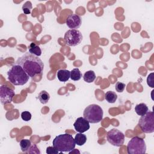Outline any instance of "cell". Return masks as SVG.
I'll return each mask as SVG.
<instances>
[{
	"mask_svg": "<svg viewBox=\"0 0 154 154\" xmlns=\"http://www.w3.org/2000/svg\"><path fill=\"white\" fill-rule=\"evenodd\" d=\"M82 78V73L78 68H75L70 71V78L72 80L77 81Z\"/></svg>",
	"mask_w": 154,
	"mask_h": 154,
	"instance_id": "cell-20",
	"label": "cell"
},
{
	"mask_svg": "<svg viewBox=\"0 0 154 154\" xmlns=\"http://www.w3.org/2000/svg\"><path fill=\"white\" fill-rule=\"evenodd\" d=\"M14 64L20 66L25 72L32 78L36 75H42L44 69V64L38 57L26 53L18 58Z\"/></svg>",
	"mask_w": 154,
	"mask_h": 154,
	"instance_id": "cell-1",
	"label": "cell"
},
{
	"mask_svg": "<svg viewBox=\"0 0 154 154\" xmlns=\"http://www.w3.org/2000/svg\"><path fill=\"white\" fill-rule=\"evenodd\" d=\"M14 95V91L5 85H2L0 87V100L2 104L11 103Z\"/></svg>",
	"mask_w": 154,
	"mask_h": 154,
	"instance_id": "cell-9",
	"label": "cell"
},
{
	"mask_svg": "<svg viewBox=\"0 0 154 154\" xmlns=\"http://www.w3.org/2000/svg\"><path fill=\"white\" fill-rule=\"evenodd\" d=\"M127 151L129 154H144L146 152L144 140L139 137H134L128 142Z\"/></svg>",
	"mask_w": 154,
	"mask_h": 154,
	"instance_id": "cell-5",
	"label": "cell"
},
{
	"mask_svg": "<svg viewBox=\"0 0 154 154\" xmlns=\"http://www.w3.org/2000/svg\"><path fill=\"white\" fill-rule=\"evenodd\" d=\"M20 147L23 152H26L31 146V142L29 140L23 139L20 141Z\"/></svg>",
	"mask_w": 154,
	"mask_h": 154,
	"instance_id": "cell-19",
	"label": "cell"
},
{
	"mask_svg": "<svg viewBox=\"0 0 154 154\" xmlns=\"http://www.w3.org/2000/svg\"><path fill=\"white\" fill-rule=\"evenodd\" d=\"M37 97L42 103L46 104L49 100L50 95L46 91L42 90L38 93Z\"/></svg>",
	"mask_w": 154,
	"mask_h": 154,
	"instance_id": "cell-16",
	"label": "cell"
},
{
	"mask_svg": "<svg viewBox=\"0 0 154 154\" xmlns=\"http://www.w3.org/2000/svg\"><path fill=\"white\" fill-rule=\"evenodd\" d=\"M103 110L96 104H91L87 106L83 112V117L90 123H97L103 119Z\"/></svg>",
	"mask_w": 154,
	"mask_h": 154,
	"instance_id": "cell-4",
	"label": "cell"
},
{
	"mask_svg": "<svg viewBox=\"0 0 154 154\" xmlns=\"http://www.w3.org/2000/svg\"><path fill=\"white\" fill-rule=\"evenodd\" d=\"M21 118L25 122H28L31 120V114L29 111H23L21 113Z\"/></svg>",
	"mask_w": 154,
	"mask_h": 154,
	"instance_id": "cell-23",
	"label": "cell"
},
{
	"mask_svg": "<svg viewBox=\"0 0 154 154\" xmlns=\"http://www.w3.org/2000/svg\"><path fill=\"white\" fill-rule=\"evenodd\" d=\"M64 38L67 45L76 46L81 43L83 37L78 29H69L66 32Z\"/></svg>",
	"mask_w": 154,
	"mask_h": 154,
	"instance_id": "cell-7",
	"label": "cell"
},
{
	"mask_svg": "<svg viewBox=\"0 0 154 154\" xmlns=\"http://www.w3.org/2000/svg\"><path fill=\"white\" fill-rule=\"evenodd\" d=\"M106 139L112 146L120 147L124 143L125 135L119 130L114 128L107 132Z\"/></svg>",
	"mask_w": 154,
	"mask_h": 154,
	"instance_id": "cell-8",
	"label": "cell"
},
{
	"mask_svg": "<svg viewBox=\"0 0 154 154\" xmlns=\"http://www.w3.org/2000/svg\"><path fill=\"white\" fill-rule=\"evenodd\" d=\"M57 76L61 82H66L70 78V71L66 69H60L57 73Z\"/></svg>",
	"mask_w": 154,
	"mask_h": 154,
	"instance_id": "cell-12",
	"label": "cell"
},
{
	"mask_svg": "<svg viewBox=\"0 0 154 154\" xmlns=\"http://www.w3.org/2000/svg\"><path fill=\"white\" fill-rule=\"evenodd\" d=\"M46 153L48 154H58L59 153V151L55 148L54 146H49L46 148Z\"/></svg>",
	"mask_w": 154,
	"mask_h": 154,
	"instance_id": "cell-25",
	"label": "cell"
},
{
	"mask_svg": "<svg viewBox=\"0 0 154 154\" xmlns=\"http://www.w3.org/2000/svg\"><path fill=\"white\" fill-rule=\"evenodd\" d=\"M125 87H126V84L125 83H123L122 82L118 81L116 84L115 88H116V90L117 92L122 93V92H123L124 91V90L125 88Z\"/></svg>",
	"mask_w": 154,
	"mask_h": 154,
	"instance_id": "cell-22",
	"label": "cell"
},
{
	"mask_svg": "<svg viewBox=\"0 0 154 154\" xmlns=\"http://www.w3.org/2000/svg\"><path fill=\"white\" fill-rule=\"evenodd\" d=\"M22 11L24 14H29L31 12V10L32 8V4L30 1H26L25 2L23 5H22Z\"/></svg>",
	"mask_w": 154,
	"mask_h": 154,
	"instance_id": "cell-21",
	"label": "cell"
},
{
	"mask_svg": "<svg viewBox=\"0 0 154 154\" xmlns=\"http://www.w3.org/2000/svg\"><path fill=\"white\" fill-rule=\"evenodd\" d=\"M8 81L14 85H23L29 80V75L22 67L16 64L12 66L7 72Z\"/></svg>",
	"mask_w": 154,
	"mask_h": 154,
	"instance_id": "cell-2",
	"label": "cell"
},
{
	"mask_svg": "<svg viewBox=\"0 0 154 154\" xmlns=\"http://www.w3.org/2000/svg\"><path fill=\"white\" fill-rule=\"evenodd\" d=\"M105 99L108 103H113L116 101L117 99V95L115 92L112 91H108L105 94Z\"/></svg>",
	"mask_w": 154,
	"mask_h": 154,
	"instance_id": "cell-17",
	"label": "cell"
},
{
	"mask_svg": "<svg viewBox=\"0 0 154 154\" xmlns=\"http://www.w3.org/2000/svg\"><path fill=\"white\" fill-rule=\"evenodd\" d=\"M83 79L84 81L87 83L93 82L96 79L95 73L93 70L87 71L83 75Z\"/></svg>",
	"mask_w": 154,
	"mask_h": 154,
	"instance_id": "cell-15",
	"label": "cell"
},
{
	"mask_svg": "<svg viewBox=\"0 0 154 154\" xmlns=\"http://www.w3.org/2000/svg\"><path fill=\"white\" fill-rule=\"evenodd\" d=\"M75 141L76 144L78 146H82L87 141V137L82 133H78L75 137Z\"/></svg>",
	"mask_w": 154,
	"mask_h": 154,
	"instance_id": "cell-18",
	"label": "cell"
},
{
	"mask_svg": "<svg viewBox=\"0 0 154 154\" xmlns=\"http://www.w3.org/2000/svg\"><path fill=\"white\" fill-rule=\"evenodd\" d=\"M147 85L152 87V88H153L154 87V85H153V83H154V80H153V73H151L150 74H149L147 76Z\"/></svg>",
	"mask_w": 154,
	"mask_h": 154,
	"instance_id": "cell-24",
	"label": "cell"
},
{
	"mask_svg": "<svg viewBox=\"0 0 154 154\" xmlns=\"http://www.w3.org/2000/svg\"><path fill=\"white\" fill-rule=\"evenodd\" d=\"M76 131L79 133H84L90 129V123L84 117H78L73 123Z\"/></svg>",
	"mask_w": 154,
	"mask_h": 154,
	"instance_id": "cell-11",
	"label": "cell"
},
{
	"mask_svg": "<svg viewBox=\"0 0 154 154\" xmlns=\"http://www.w3.org/2000/svg\"><path fill=\"white\" fill-rule=\"evenodd\" d=\"M138 125L143 132L153 133L154 132L153 112L149 111L146 114L142 116L138 121Z\"/></svg>",
	"mask_w": 154,
	"mask_h": 154,
	"instance_id": "cell-6",
	"label": "cell"
},
{
	"mask_svg": "<svg viewBox=\"0 0 154 154\" xmlns=\"http://www.w3.org/2000/svg\"><path fill=\"white\" fill-rule=\"evenodd\" d=\"M66 23L70 29H77L81 26L82 20L79 16L76 14H72L67 16Z\"/></svg>",
	"mask_w": 154,
	"mask_h": 154,
	"instance_id": "cell-10",
	"label": "cell"
},
{
	"mask_svg": "<svg viewBox=\"0 0 154 154\" xmlns=\"http://www.w3.org/2000/svg\"><path fill=\"white\" fill-rule=\"evenodd\" d=\"M135 111L138 116H142L149 111V108L144 103H140L136 105L135 106Z\"/></svg>",
	"mask_w": 154,
	"mask_h": 154,
	"instance_id": "cell-13",
	"label": "cell"
},
{
	"mask_svg": "<svg viewBox=\"0 0 154 154\" xmlns=\"http://www.w3.org/2000/svg\"><path fill=\"white\" fill-rule=\"evenodd\" d=\"M52 144L60 152H69L74 150L76 143L72 135L64 134L56 136L53 140Z\"/></svg>",
	"mask_w": 154,
	"mask_h": 154,
	"instance_id": "cell-3",
	"label": "cell"
},
{
	"mask_svg": "<svg viewBox=\"0 0 154 154\" xmlns=\"http://www.w3.org/2000/svg\"><path fill=\"white\" fill-rule=\"evenodd\" d=\"M29 52L31 54L40 57L42 55V50L40 48L34 43H31L28 47Z\"/></svg>",
	"mask_w": 154,
	"mask_h": 154,
	"instance_id": "cell-14",
	"label": "cell"
}]
</instances>
